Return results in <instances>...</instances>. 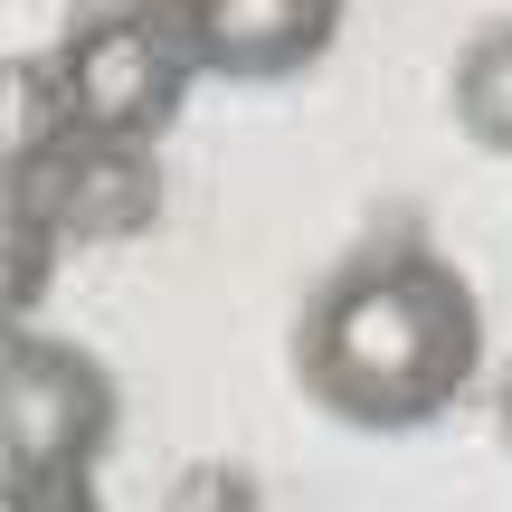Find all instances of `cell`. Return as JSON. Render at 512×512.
Instances as JSON below:
<instances>
[{"label":"cell","mask_w":512,"mask_h":512,"mask_svg":"<svg viewBox=\"0 0 512 512\" xmlns=\"http://www.w3.org/2000/svg\"><path fill=\"white\" fill-rule=\"evenodd\" d=\"M475 361H484V313L465 275L437 266L427 247L342 266L294 332V380L351 427H427L437 408H456Z\"/></svg>","instance_id":"cell-1"},{"label":"cell","mask_w":512,"mask_h":512,"mask_svg":"<svg viewBox=\"0 0 512 512\" xmlns=\"http://www.w3.org/2000/svg\"><path fill=\"white\" fill-rule=\"evenodd\" d=\"M10 512H95L86 484H10Z\"/></svg>","instance_id":"cell-6"},{"label":"cell","mask_w":512,"mask_h":512,"mask_svg":"<svg viewBox=\"0 0 512 512\" xmlns=\"http://www.w3.org/2000/svg\"><path fill=\"white\" fill-rule=\"evenodd\" d=\"M190 48L162 10H105L57 48V114L76 124V143H143V133L171 124L190 86Z\"/></svg>","instance_id":"cell-2"},{"label":"cell","mask_w":512,"mask_h":512,"mask_svg":"<svg viewBox=\"0 0 512 512\" xmlns=\"http://www.w3.org/2000/svg\"><path fill=\"white\" fill-rule=\"evenodd\" d=\"M503 446H512V380H503Z\"/></svg>","instance_id":"cell-7"},{"label":"cell","mask_w":512,"mask_h":512,"mask_svg":"<svg viewBox=\"0 0 512 512\" xmlns=\"http://www.w3.org/2000/svg\"><path fill=\"white\" fill-rule=\"evenodd\" d=\"M456 124H465V143H484V152H512V19H494L484 38H465V57H456Z\"/></svg>","instance_id":"cell-5"},{"label":"cell","mask_w":512,"mask_h":512,"mask_svg":"<svg viewBox=\"0 0 512 512\" xmlns=\"http://www.w3.org/2000/svg\"><path fill=\"white\" fill-rule=\"evenodd\" d=\"M200 76H294L332 48L342 0H162Z\"/></svg>","instance_id":"cell-4"},{"label":"cell","mask_w":512,"mask_h":512,"mask_svg":"<svg viewBox=\"0 0 512 512\" xmlns=\"http://www.w3.org/2000/svg\"><path fill=\"white\" fill-rule=\"evenodd\" d=\"M105 437H114L105 370L67 342L19 332L10 342V484H86Z\"/></svg>","instance_id":"cell-3"}]
</instances>
